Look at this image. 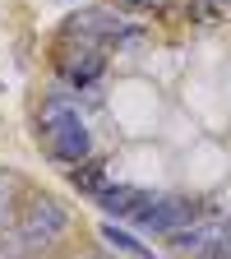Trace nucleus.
Returning a JSON list of instances; mask_svg holds the SVG:
<instances>
[{
	"instance_id": "5",
	"label": "nucleus",
	"mask_w": 231,
	"mask_h": 259,
	"mask_svg": "<svg viewBox=\"0 0 231 259\" xmlns=\"http://www.w3.org/2000/svg\"><path fill=\"white\" fill-rule=\"evenodd\" d=\"M226 232H231V218H222V213L208 208L199 222H190V227H180V232H171V236H167V250H171L176 259H204Z\"/></svg>"
},
{
	"instance_id": "10",
	"label": "nucleus",
	"mask_w": 231,
	"mask_h": 259,
	"mask_svg": "<svg viewBox=\"0 0 231 259\" xmlns=\"http://www.w3.org/2000/svg\"><path fill=\"white\" fill-rule=\"evenodd\" d=\"M70 185H74L79 194H88V199H93V194L107 185V167L88 157V162H79V167H70Z\"/></svg>"
},
{
	"instance_id": "13",
	"label": "nucleus",
	"mask_w": 231,
	"mask_h": 259,
	"mask_svg": "<svg viewBox=\"0 0 231 259\" xmlns=\"http://www.w3.org/2000/svg\"><path fill=\"white\" fill-rule=\"evenodd\" d=\"M70 259H102V254H70Z\"/></svg>"
},
{
	"instance_id": "4",
	"label": "nucleus",
	"mask_w": 231,
	"mask_h": 259,
	"mask_svg": "<svg viewBox=\"0 0 231 259\" xmlns=\"http://www.w3.org/2000/svg\"><path fill=\"white\" fill-rule=\"evenodd\" d=\"M65 37L70 42H88V47H125L139 37L134 23H125L111 10H74L70 23H65Z\"/></svg>"
},
{
	"instance_id": "11",
	"label": "nucleus",
	"mask_w": 231,
	"mask_h": 259,
	"mask_svg": "<svg viewBox=\"0 0 231 259\" xmlns=\"http://www.w3.org/2000/svg\"><path fill=\"white\" fill-rule=\"evenodd\" d=\"M226 5L231 0H190V19L194 23H217V19H226Z\"/></svg>"
},
{
	"instance_id": "7",
	"label": "nucleus",
	"mask_w": 231,
	"mask_h": 259,
	"mask_svg": "<svg viewBox=\"0 0 231 259\" xmlns=\"http://www.w3.org/2000/svg\"><path fill=\"white\" fill-rule=\"evenodd\" d=\"M144 199H148V190H139V185H111V181L93 194V204L102 208L107 218H134V208Z\"/></svg>"
},
{
	"instance_id": "12",
	"label": "nucleus",
	"mask_w": 231,
	"mask_h": 259,
	"mask_svg": "<svg viewBox=\"0 0 231 259\" xmlns=\"http://www.w3.org/2000/svg\"><path fill=\"white\" fill-rule=\"evenodd\" d=\"M120 5H129V10H162L167 0H120Z\"/></svg>"
},
{
	"instance_id": "2",
	"label": "nucleus",
	"mask_w": 231,
	"mask_h": 259,
	"mask_svg": "<svg viewBox=\"0 0 231 259\" xmlns=\"http://www.w3.org/2000/svg\"><path fill=\"white\" fill-rule=\"evenodd\" d=\"M37 139H42V148L56 162H70V167L88 162L93 130H88V120L79 111L74 88H60V93H47L42 97V107H37Z\"/></svg>"
},
{
	"instance_id": "1",
	"label": "nucleus",
	"mask_w": 231,
	"mask_h": 259,
	"mask_svg": "<svg viewBox=\"0 0 231 259\" xmlns=\"http://www.w3.org/2000/svg\"><path fill=\"white\" fill-rule=\"evenodd\" d=\"M65 227H70L65 204L51 199V194H32V199L19 204L14 222L0 232V259H37L65 236Z\"/></svg>"
},
{
	"instance_id": "3",
	"label": "nucleus",
	"mask_w": 231,
	"mask_h": 259,
	"mask_svg": "<svg viewBox=\"0 0 231 259\" xmlns=\"http://www.w3.org/2000/svg\"><path fill=\"white\" fill-rule=\"evenodd\" d=\"M208 213V204L204 199H194V194H148V199L134 208V222L139 232H153V236H162L167 241L171 232H180V227H190V222H199Z\"/></svg>"
},
{
	"instance_id": "6",
	"label": "nucleus",
	"mask_w": 231,
	"mask_h": 259,
	"mask_svg": "<svg viewBox=\"0 0 231 259\" xmlns=\"http://www.w3.org/2000/svg\"><path fill=\"white\" fill-rule=\"evenodd\" d=\"M56 70H60V79H65V83L79 93V88H88V83H97V79H102L107 56H102V47H88V42H70V37H65Z\"/></svg>"
},
{
	"instance_id": "8",
	"label": "nucleus",
	"mask_w": 231,
	"mask_h": 259,
	"mask_svg": "<svg viewBox=\"0 0 231 259\" xmlns=\"http://www.w3.org/2000/svg\"><path fill=\"white\" fill-rule=\"evenodd\" d=\"M102 241H107L111 250L129 254V259H157V250H153V245H144L134 232H125V227H116V222H102Z\"/></svg>"
},
{
	"instance_id": "9",
	"label": "nucleus",
	"mask_w": 231,
	"mask_h": 259,
	"mask_svg": "<svg viewBox=\"0 0 231 259\" xmlns=\"http://www.w3.org/2000/svg\"><path fill=\"white\" fill-rule=\"evenodd\" d=\"M19 204H23V181H19L10 167H0V232H5V227L14 222Z\"/></svg>"
}]
</instances>
